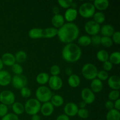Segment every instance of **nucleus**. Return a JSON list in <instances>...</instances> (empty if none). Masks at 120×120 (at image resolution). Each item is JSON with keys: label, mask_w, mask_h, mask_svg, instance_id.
I'll list each match as a JSON object with an SVG mask.
<instances>
[{"label": "nucleus", "mask_w": 120, "mask_h": 120, "mask_svg": "<svg viewBox=\"0 0 120 120\" xmlns=\"http://www.w3.org/2000/svg\"><path fill=\"white\" fill-rule=\"evenodd\" d=\"M80 30L78 26L72 23H64L61 28L58 29V38L62 43H70L77 39L79 35Z\"/></svg>", "instance_id": "f257e3e1"}, {"label": "nucleus", "mask_w": 120, "mask_h": 120, "mask_svg": "<svg viewBox=\"0 0 120 120\" xmlns=\"http://www.w3.org/2000/svg\"><path fill=\"white\" fill-rule=\"evenodd\" d=\"M81 48L74 43H68L62 49V56L63 59L69 63H75L82 56Z\"/></svg>", "instance_id": "f03ea898"}, {"label": "nucleus", "mask_w": 120, "mask_h": 120, "mask_svg": "<svg viewBox=\"0 0 120 120\" xmlns=\"http://www.w3.org/2000/svg\"><path fill=\"white\" fill-rule=\"evenodd\" d=\"M35 96L36 99L40 103H44L50 101L52 97V93L49 87L45 86H41L36 89Z\"/></svg>", "instance_id": "7ed1b4c3"}, {"label": "nucleus", "mask_w": 120, "mask_h": 120, "mask_svg": "<svg viewBox=\"0 0 120 120\" xmlns=\"http://www.w3.org/2000/svg\"><path fill=\"white\" fill-rule=\"evenodd\" d=\"M98 71L97 67L90 63L84 64L82 69V75L88 80H93L97 78Z\"/></svg>", "instance_id": "20e7f679"}, {"label": "nucleus", "mask_w": 120, "mask_h": 120, "mask_svg": "<svg viewBox=\"0 0 120 120\" xmlns=\"http://www.w3.org/2000/svg\"><path fill=\"white\" fill-rule=\"evenodd\" d=\"M41 104L36 98H30L26 101L24 105L25 111L28 115L38 114L41 110Z\"/></svg>", "instance_id": "39448f33"}, {"label": "nucleus", "mask_w": 120, "mask_h": 120, "mask_svg": "<svg viewBox=\"0 0 120 120\" xmlns=\"http://www.w3.org/2000/svg\"><path fill=\"white\" fill-rule=\"evenodd\" d=\"M96 12V8L93 4L87 2L82 4L79 8L78 13L82 17L84 18H90L93 17Z\"/></svg>", "instance_id": "423d86ee"}, {"label": "nucleus", "mask_w": 120, "mask_h": 120, "mask_svg": "<svg viewBox=\"0 0 120 120\" xmlns=\"http://www.w3.org/2000/svg\"><path fill=\"white\" fill-rule=\"evenodd\" d=\"M15 101L14 93L9 90H4L0 93V102L6 105H12Z\"/></svg>", "instance_id": "0eeeda50"}, {"label": "nucleus", "mask_w": 120, "mask_h": 120, "mask_svg": "<svg viewBox=\"0 0 120 120\" xmlns=\"http://www.w3.org/2000/svg\"><path fill=\"white\" fill-rule=\"evenodd\" d=\"M100 25L96 23L93 20L87 21L84 25V30L86 32L91 36L98 35L100 30Z\"/></svg>", "instance_id": "6e6552de"}, {"label": "nucleus", "mask_w": 120, "mask_h": 120, "mask_svg": "<svg viewBox=\"0 0 120 120\" xmlns=\"http://www.w3.org/2000/svg\"><path fill=\"white\" fill-rule=\"evenodd\" d=\"M11 83L12 85L15 89L21 90L23 87L26 86L28 80L24 75H15L12 78Z\"/></svg>", "instance_id": "1a4fd4ad"}, {"label": "nucleus", "mask_w": 120, "mask_h": 120, "mask_svg": "<svg viewBox=\"0 0 120 120\" xmlns=\"http://www.w3.org/2000/svg\"><path fill=\"white\" fill-rule=\"evenodd\" d=\"M81 97L83 101L86 104H91L96 99L95 94L90 90V89L85 87L81 91Z\"/></svg>", "instance_id": "9d476101"}, {"label": "nucleus", "mask_w": 120, "mask_h": 120, "mask_svg": "<svg viewBox=\"0 0 120 120\" xmlns=\"http://www.w3.org/2000/svg\"><path fill=\"white\" fill-rule=\"evenodd\" d=\"M48 84L52 90L57 91L59 90L63 86V81L59 76H50L49 77Z\"/></svg>", "instance_id": "9b49d317"}, {"label": "nucleus", "mask_w": 120, "mask_h": 120, "mask_svg": "<svg viewBox=\"0 0 120 120\" xmlns=\"http://www.w3.org/2000/svg\"><path fill=\"white\" fill-rule=\"evenodd\" d=\"M64 114L66 115L68 117H74L76 116L79 110L78 105L75 103L70 102L64 105Z\"/></svg>", "instance_id": "f8f14e48"}, {"label": "nucleus", "mask_w": 120, "mask_h": 120, "mask_svg": "<svg viewBox=\"0 0 120 120\" xmlns=\"http://www.w3.org/2000/svg\"><path fill=\"white\" fill-rule=\"evenodd\" d=\"M78 15V11L76 9L72 8H69L66 9L64 14V20L68 23H72L76 20Z\"/></svg>", "instance_id": "ddd939ff"}, {"label": "nucleus", "mask_w": 120, "mask_h": 120, "mask_svg": "<svg viewBox=\"0 0 120 120\" xmlns=\"http://www.w3.org/2000/svg\"><path fill=\"white\" fill-rule=\"evenodd\" d=\"M109 87L114 90H119L120 89V78L117 75H112L107 80Z\"/></svg>", "instance_id": "4468645a"}, {"label": "nucleus", "mask_w": 120, "mask_h": 120, "mask_svg": "<svg viewBox=\"0 0 120 120\" xmlns=\"http://www.w3.org/2000/svg\"><path fill=\"white\" fill-rule=\"evenodd\" d=\"M12 76L9 72L6 70L0 71V86H7L11 83Z\"/></svg>", "instance_id": "2eb2a0df"}, {"label": "nucleus", "mask_w": 120, "mask_h": 120, "mask_svg": "<svg viewBox=\"0 0 120 120\" xmlns=\"http://www.w3.org/2000/svg\"><path fill=\"white\" fill-rule=\"evenodd\" d=\"M41 112L43 116L49 117L51 116L54 111V107L50 101L43 103L41 105Z\"/></svg>", "instance_id": "dca6fc26"}, {"label": "nucleus", "mask_w": 120, "mask_h": 120, "mask_svg": "<svg viewBox=\"0 0 120 120\" xmlns=\"http://www.w3.org/2000/svg\"><path fill=\"white\" fill-rule=\"evenodd\" d=\"M1 59L4 65L8 66H12L16 62L15 56L11 53H5L3 54Z\"/></svg>", "instance_id": "f3484780"}, {"label": "nucleus", "mask_w": 120, "mask_h": 120, "mask_svg": "<svg viewBox=\"0 0 120 120\" xmlns=\"http://www.w3.org/2000/svg\"><path fill=\"white\" fill-rule=\"evenodd\" d=\"M64 16L61 14L54 15L52 18V24L53 26V28L56 29H59L64 24Z\"/></svg>", "instance_id": "a211bd4d"}, {"label": "nucleus", "mask_w": 120, "mask_h": 120, "mask_svg": "<svg viewBox=\"0 0 120 120\" xmlns=\"http://www.w3.org/2000/svg\"><path fill=\"white\" fill-rule=\"evenodd\" d=\"M103 82H101V81H100L97 78L91 80V84H90V90L94 93H100L103 90Z\"/></svg>", "instance_id": "6ab92c4d"}, {"label": "nucleus", "mask_w": 120, "mask_h": 120, "mask_svg": "<svg viewBox=\"0 0 120 120\" xmlns=\"http://www.w3.org/2000/svg\"><path fill=\"white\" fill-rule=\"evenodd\" d=\"M115 30L114 27L109 24H105L102 26L100 30V32L103 35V36H106V37L112 36Z\"/></svg>", "instance_id": "aec40b11"}, {"label": "nucleus", "mask_w": 120, "mask_h": 120, "mask_svg": "<svg viewBox=\"0 0 120 120\" xmlns=\"http://www.w3.org/2000/svg\"><path fill=\"white\" fill-rule=\"evenodd\" d=\"M93 4L96 9L100 11V12L106 10L110 5V2L108 0H95Z\"/></svg>", "instance_id": "412c9836"}, {"label": "nucleus", "mask_w": 120, "mask_h": 120, "mask_svg": "<svg viewBox=\"0 0 120 120\" xmlns=\"http://www.w3.org/2000/svg\"><path fill=\"white\" fill-rule=\"evenodd\" d=\"M28 36L33 39L43 38V29L38 28H34L28 32Z\"/></svg>", "instance_id": "4be33fe9"}, {"label": "nucleus", "mask_w": 120, "mask_h": 120, "mask_svg": "<svg viewBox=\"0 0 120 120\" xmlns=\"http://www.w3.org/2000/svg\"><path fill=\"white\" fill-rule=\"evenodd\" d=\"M58 29L53 27L43 29V38L50 39L57 36Z\"/></svg>", "instance_id": "5701e85b"}, {"label": "nucleus", "mask_w": 120, "mask_h": 120, "mask_svg": "<svg viewBox=\"0 0 120 120\" xmlns=\"http://www.w3.org/2000/svg\"><path fill=\"white\" fill-rule=\"evenodd\" d=\"M68 82L69 85L71 87L76 88L80 84V79L79 76H77L76 74H72L70 76H69Z\"/></svg>", "instance_id": "b1692460"}, {"label": "nucleus", "mask_w": 120, "mask_h": 120, "mask_svg": "<svg viewBox=\"0 0 120 120\" xmlns=\"http://www.w3.org/2000/svg\"><path fill=\"white\" fill-rule=\"evenodd\" d=\"M49 74L45 72H42L39 73L36 77V80L38 84L41 86H44V84L48 83L49 79Z\"/></svg>", "instance_id": "393cba45"}, {"label": "nucleus", "mask_w": 120, "mask_h": 120, "mask_svg": "<svg viewBox=\"0 0 120 120\" xmlns=\"http://www.w3.org/2000/svg\"><path fill=\"white\" fill-rule=\"evenodd\" d=\"M12 109L14 114L16 116L22 114L25 111L24 105L20 102H15L12 105Z\"/></svg>", "instance_id": "a878e982"}, {"label": "nucleus", "mask_w": 120, "mask_h": 120, "mask_svg": "<svg viewBox=\"0 0 120 120\" xmlns=\"http://www.w3.org/2000/svg\"><path fill=\"white\" fill-rule=\"evenodd\" d=\"M50 102L53 105V107H59L62 106L64 104V99L62 96L56 94L52 96Z\"/></svg>", "instance_id": "bb28decb"}, {"label": "nucleus", "mask_w": 120, "mask_h": 120, "mask_svg": "<svg viewBox=\"0 0 120 120\" xmlns=\"http://www.w3.org/2000/svg\"><path fill=\"white\" fill-rule=\"evenodd\" d=\"M106 120H120V111L114 109L109 110L106 115Z\"/></svg>", "instance_id": "cd10ccee"}, {"label": "nucleus", "mask_w": 120, "mask_h": 120, "mask_svg": "<svg viewBox=\"0 0 120 120\" xmlns=\"http://www.w3.org/2000/svg\"><path fill=\"white\" fill-rule=\"evenodd\" d=\"M15 59V62L17 63H22L26 60L27 58V54L23 50H19L14 55Z\"/></svg>", "instance_id": "c85d7f7f"}, {"label": "nucleus", "mask_w": 120, "mask_h": 120, "mask_svg": "<svg viewBox=\"0 0 120 120\" xmlns=\"http://www.w3.org/2000/svg\"><path fill=\"white\" fill-rule=\"evenodd\" d=\"M96 56H97V59H98L100 62H103V63L109 60V54L105 50L101 49V50H98V51L97 52Z\"/></svg>", "instance_id": "c756f323"}, {"label": "nucleus", "mask_w": 120, "mask_h": 120, "mask_svg": "<svg viewBox=\"0 0 120 120\" xmlns=\"http://www.w3.org/2000/svg\"><path fill=\"white\" fill-rule=\"evenodd\" d=\"M78 44L82 46H87L91 44V37L88 35H83L79 38Z\"/></svg>", "instance_id": "7c9ffc66"}, {"label": "nucleus", "mask_w": 120, "mask_h": 120, "mask_svg": "<svg viewBox=\"0 0 120 120\" xmlns=\"http://www.w3.org/2000/svg\"><path fill=\"white\" fill-rule=\"evenodd\" d=\"M109 61L112 64H119L120 63V53L118 51L112 52L111 55H109Z\"/></svg>", "instance_id": "2f4dec72"}, {"label": "nucleus", "mask_w": 120, "mask_h": 120, "mask_svg": "<svg viewBox=\"0 0 120 120\" xmlns=\"http://www.w3.org/2000/svg\"><path fill=\"white\" fill-rule=\"evenodd\" d=\"M93 18V21L99 25L105 22V16L104 13H103L102 12L99 11L95 12Z\"/></svg>", "instance_id": "473e14b6"}, {"label": "nucleus", "mask_w": 120, "mask_h": 120, "mask_svg": "<svg viewBox=\"0 0 120 120\" xmlns=\"http://www.w3.org/2000/svg\"><path fill=\"white\" fill-rule=\"evenodd\" d=\"M103 46L105 48H110L113 45V42L110 37H106V36H102L101 37V43Z\"/></svg>", "instance_id": "72a5a7b5"}, {"label": "nucleus", "mask_w": 120, "mask_h": 120, "mask_svg": "<svg viewBox=\"0 0 120 120\" xmlns=\"http://www.w3.org/2000/svg\"><path fill=\"white\" fill-rule=\"evenodd\" d=\"M12 70L15 75H21L23 73V68L20 64L15 63L12 66Z\"/></svg>", "instance_id": "f704fd0d"}, {"label": "nucleus", "mask_w": 120, "mask_h": 120, "mask_svg": "<svg viewBox=\"0 0 120 120\" xmlns=\"http://www.w3.org/2000/svg\"><path fill=\"white\" fill-rule=\"evenodd\" d=\"M120 94L119 90H112L109 93L108 97L110 101H116L120 98Z\"/></svg>", "instance_id": "c9c22d12"}, {"label": "nucleus", "mask_w": 120, "mask_h": 120, "mask_svg": "<svg viewBox=\"0 0 120 120\" xmlns=\"http://www.w3.org/2000/svg\"><path fill=\"white\" fill-rule=\"evenodd\" d=\"M73 2V1L72 0H59L57 1V3L62 8L66 9L71 7Z\"/></svg>", "instance_id": "e433bc0d"}, {"label": "nucleus", "mask_w": 120, "mask_h": 120, "mask_svg": "<svg viewBox=\"0 0 120 120\" xmlns=\"http://www.w3.org/2000/svg\"><path fill=\"white\" fill-rule=\"evenodd\" d=\"M77 116L82 119H86L89 116V112L86 109H79L78 112L77 114Z\"/></svg>", "instance_id": "4c0bfd02"}, {"label": "nucleus", "mask_w": 120, "mask_h": 120, "mask_svg": "<svg viewBox=\"0 0 120 120\" xmlns=\"http://www.w3.org/2000/svg\"><path fill=\"white\" fill-rule=\"evenodd\" d=\"M20 90H21L20 93H21V96L23 97V98H28L30 97V96H31V90L28 87H24L21 89Z\"/></svg>", "instance_id": "58836bf2"}, {"label": "nucleus", "mask_w": 120, "mask_h": 120, "mask_svg": "<svg viewBox=\"0 0 120 120\" xmlns=\"http://www.w3.org/2000/svg\"><path fill=\"white\" fill-rule=\"evenodd\" d=\"M97 77V79H98L101 82L105 81L109 79V74L107 71H104V70H100V71H98Z\"/></svg>", "instance_id": "ea45409f"}, {"label": "nucleus", "mask_w": 120, "mask_h": 120, "mask_svg": "<svg viewBox=\"0 0 120 120\" xmlns=\"http://www.w3.org/2000/svg\"><path fill=\"white\" fill-rule=\"evenodd\" d=\"M50 73L52 76H58L60 73V68L57 65L52 66L50 69Z\"/></svg>", "instance_id": "a19ab883"}, {"label": "nucleus", "mask_w": 120, "mask_h": 120, "mask_svg": "<svg viewBox=\"0 0 120 120\" xmlns=\"http://www.w3.org/2000/svg\"><path fill=\"white\" fill-rule=\"evenodd\" d=\"M91 43L95 46H98L100 45L101 43V36L98 35H93L91 37Z\"/></svg>", "instance_id": "79ce46f5"}, {"label": "nucleus", "mask_w": 120, "mask_h": 120, "mask_svg": "<svg viewBox=\"0 0 120 120\" xmlns=\"http://www.w3.org/2000/svg\"><path fill=\"white\" fill-rule=\"evenodd\" d=\"M112 41L113 43L117 45L120 44V32L119 31H116L112 35Z\"/></svg>", "instance_id": "37998d69"}, {"label": "nucleus", "mask_w": 120, "mask_h": 120, "mask_svg": "<svg viewBox=\"0 0 120 120\" xmlns=\"http://www.w3.org/2000/svg\"><path fill=\"white\" fill-rule=\"evenodd\" d=\"M8 106L5 104H0V117H3L8 114Z\"/></svg>", "instance_id": "c03bdc74"}, {"label": "nucleus", "mask_w": 120, "mask_h": 120, "mask_svg": "<svg viewBox=\"0 0 120 120\" xmlns=\"http://www.w3.org/2000/svg\"><path fill=\"white\" fill-rule=\"evenodd\" d=\"M1 120H19L18 116L14 113H8L4 117H2Z\"/></svg>", "instance_id": "a18cd8bd"}, {"label": "nucleus", "mask_w": 120, "mask_h": 120, "mask_svg": "<svg viewBox=\"0 0 120 120\" xmlns=\"http://www.w3.org/2000/svg\"><path fill=\"white\" fill-rule=\"evenodd\" d=\"M103 68L104 71H111L112 70V68H113V64L110 62V61H106V62H104L103 64Z\"/></svg>", "instance_id": "49530a36"}, {"label": "nucleus", "mask_w": 120, "mask_h": 120, "mask_svg": "<svg viewBox=\"0 0 120 120\" xmlns=\"http://www.w3.org/2000/svg\"><path fill=\"white\" fill-rule=\"evenodd\" d=\"M105 107L106 108V109L109 110H112V109H114V103L112 101H107L105 103Z\"/></svg>", "instance_id": "de8ad7c7"}, {"label": "nucleus", "mask_w": 120, "mask_h": 120, "mask_svg": "<svg viewBox=\"0 0 120 120\" xmlns=\"http://www.w3.org/2000/svg\"><path fill=\"white\" fill-rule=\"evenodd\" d=\"M56 120H70V118L68 116L65 115L64 114H60L56 118Z\"/></svg>", "instance_id": "09e8293b"}, {"label": "nucleus", "mask_w": 120, "mask_h": 120, "mask_svg": "<svg viewBox=\"0 0 120 120\" xmlns=\"http://www.w3.org/2000/svg\"><path fill=\"white\" fill-rule=\"evenodd\" d=\"M114 109L120 111V99L117 100L115 101V102L114 103Z\"/></svg>", "instance_id": "8fccbe9b"}, {"label": "nucleus", "mask_w": 120, "mask_h": 120, "mask_svg": "<svg viewBox=\"0 0 120 120\" xmlns=\"http://www.w3.org/2000/svg\"><path fill=\"white\" fill-rule=\"evenodd\" d=\"M52 12L53 13L54 15H57V14H59L60 12V9L59 8L57 7H54L52 8Z\"/></svg>", "instance_id": "3c124183"}, {"label": "nucleus", "mask_w": 120, "mask_h": 120, "mask_svg": "<svg viewBox=\"0 0 120 120\" xmlns=\"http://www.w3.org/2000/svg\"><path fill=\"white\" fill-rule=\"evenodd\" d=\"M65 73L67 75H68L69 76H70V75H72V70H71V68H67L66 69H65Z\"/></svg>", "instance_id": "603ef678"}, {"label": "nucleus", "mask_w": 120, "mask_h": 120, "mask_svg": "<svg viewBox=\"0 0 120 120\" xmlns=\"http://www.w3.org/2000/svg\"><path fill=\"white\" fill-rule=\"evenodd\" d=\"M31 120H41V118L38 114H35L32 116Z\"/></svg>", "instance_id": "864d4df0"}, {"label": "nucleus", "mask_w": 120, "mask_h": 120, "mask_svg": "<svg viewBox=\"0 0 120 120\" xmlns=\"http://www.w3.org/2000/svg\"><path fill=\"white\" fill-rule=\"evenodd\" d=\"M86 105H87V104H86L84 101H82L81 102H80L79 105V106L80 109H85V107H86Z\"/></svg>", "instance_id": "5fc2aeb1"}, {"label": "nucleus", "mask_w": 120, "mask_h": 120, "mask_svg": "<svg viewBox=\"0 0 120 120\" xmlns=\"http://www.w3.org/2000/svg\"><path fill=\"white\" fill-rule=\"evenodd\" d=\"M3 67H4V64L3 63H2V60H1V59H0V71H1V70H2V69H3Z\"/></svg>", "instance_id": "6e6d98bb"}]
</instances>
